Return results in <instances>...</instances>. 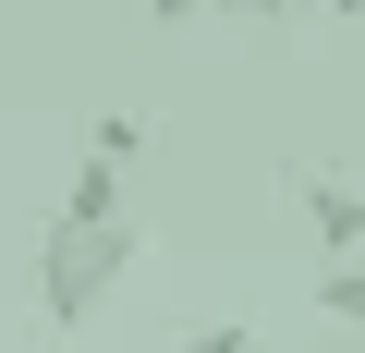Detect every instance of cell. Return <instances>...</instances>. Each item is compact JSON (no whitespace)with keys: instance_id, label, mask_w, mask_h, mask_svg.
Returning <instances> with one entry per match:
<instances>
[{"instance_id":"obj_1","label":"cell","mask_w":365,"mask_h":353,"mask_svg":"<svg viewBox=\"0 0 365 353\" xmlns=\"http://www.w3.org/2000/svg\"><path fill=\"white\" fill-rule=\"evenodd\" d=\"M122 268H146V232L134 220H49L37 232V317L49 329H86L122 292Z\"/></svg>"},{"instance_id":"obj_2","label":"cell","mask_w":365,"mask_h":353,"mask_svg":"<svg viewBox=\"0 0 365 353\" xmlns=\"http://www.w3.org/2000/svg\"><path fill=\"white\" fill-rule=\"evenodd\" d=\"M292 208H304V232H317L329 256H365V195L341 183L329 158H292Z\"/></svg>"},{"instance_id":"obj_3","label":"cell","mask_w":365,"mask_h":353,"mask_svg":"<svg viewBox=\"0 0 365 353\" xmlns=\"http://www.w3.org/2000/svg\"><path fill=\"white\" fill-rule=\"evenodd\" d=\"M49 220H134V208H122V170H110V158H86L73 183H61V208H49Z\"/></svg>"},{"instance_id":"obj_4","label":"cell","mask_w":365,"mask_h":353,"mask_svg":"<svg viewBox=\"0 0 365 353\" xmlns=\"http://www.w3.org/2000/svg\"><path fill=\"white\" fill-rule=\"evenodd\" d=\"M317 317L365 329V256H329V268H317Z\"/></svg>"},{"instance_id":"obj_5","label":"cell","mask_w":365,"mask_h":353,"mask_svg":"<svg viewBox=\"0 0 365 353\" xmlns=\"http://www.w3.org/2000/svg\"><path fill=\"white\" fill-rule=\"evenodd\" d=\"M86 158H110V170H134V158H146V122H134V110H110V122H98V146H86Z\"/></svg>"},{"instance_id":"obj_6","label":"cell","mask_w":365,"mask_h":353,"mask_svg":"<svg viewBox=\"0 0 365 353\" xmlns=\"http://www.w3.org/2000/svg\"><path fill=\"white\" fill-rule=\"evenodd\" d=\"M182 353H256V329L244 317H207V329H182Z\"/></svg>"},{"instance_id":"obj_7","label":"cell","mask_w":365,"mask_h":353,"mask_svg":"<svg viewBox=\"0 0 365 353\" xmlns=\"http://www.w3.org/2000/svg\"><path fill=\"white\" fill-rule=\"evenodd\" d=\"M207 13H232V25L256 13V25H280V13H292V0H207Z\"/></svg>"},{"instance_id":"obj_8","label":"cell","mask_w":365,"mask_h":353,"mask_svg":"<svg viewBox=\"0 0 365 353\" xmlns=\"http://www.w3.org/2000/svg\"><path fill=\"white\" fill-rule=\"evenodd\" d=\"M146 13H158V25H195V13H207V0H146Z\"/></svg>"},{"instance_id":"obj_9","label":"cell","mask_w":365,"mask_h":353,"mask_svg":"<svg viewBox=\"0 0 365 353\" xmlns=\"http://www.w3.org/2000/svg\"><path fill=\"white\" fill-rule=\"evenodd\" d=\"M329 13H341V25H353V13H365V0H329Z\"/></svg>"}]
</instances>
